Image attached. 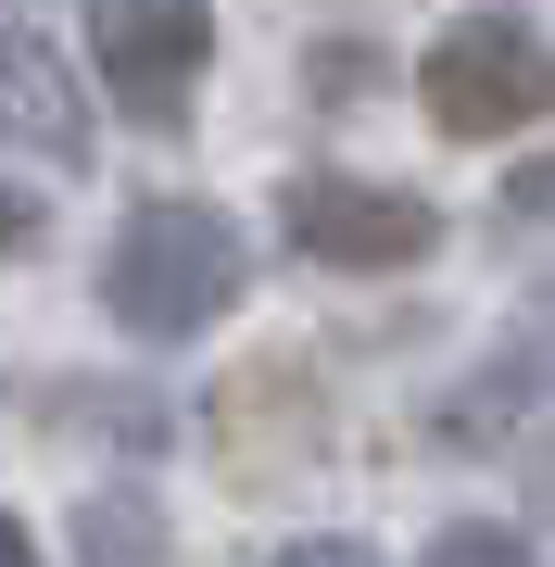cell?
Segmentation results:
<instances>
[{"mask_svg": "<svg viewBox=\"0 0 555 567\" xmlns=\"http://www.w3.org/2000/svg\"><path fill=\"white\" fill-rule=\"evenodd\" d=\"M240 278H253V252H240V227L215 203H140L114 227V252H102V303L140 341H203L240 303Z\"/></svg>", "mask_w": 555, "mask_h": 567, "instance_id": "cell-1", "label": "cell"}, {"mask_svg": "<svg viewBox=\"0 0 555 567\" xmlns=\"http://www.w3.org/2000/svg\"><path fill=\"white\" fill-rule=\"evenodd\" d=\"M417 102H430L442 140H517V126H555V39H531L517 13H467V25L430 39Z\"/></svg>", "mask_w": 555, "mask_h": 567, "instance_id": "cell-2", "label": "cell"}, {"mask_svg": "<svg viewBox=\"0 0 555 567\" xmlns=\"http://www.w3.org/2000/svg\"><path fill=\"white\" fill-rule=\"evenodd\" d=\"M89 51H102V89L126 126H177L215 63V0H102Z\"/></svg>", "mask_w": 555, "mask_h": 567, "instance_id": "cell-3", "label": "cell"}, {"mask_svg": "<svg viewBox=\"0 0 555 567\" xmlns=\"http://www.w3.org/2000/svg\"><path fill=\"white\" fill-rule=\"evenodd\" d=\"M278 227H290V252L353 265V278L417 265V252L442 240V215L417 203V189H379V177H290V189H278Z\"/></svg>", "mask_w": 555, "mask_h": 567, "instance_id": "cell-4", "label": "cell"}, {"mask_svg": "<svg viewBox=\"0 0 555 567\" xmlns=\"http://www.w3.org/2000/svg\"><path fill=\"white\" fill-rule=\"evenodd\" d=\"M0 140L13 152H51V164H89V89L76 63L25 25H0Z\"/></svg>", "mask_w": 555, "mask_h": 567, "instance_id": "cell-5", "label": "cell"}, {"mask_svg": "<svg viewBox=\"0 0 555 567\" xmlns=\"http://www.w3.org/2000/svg\"><path fill=\"white\" fill-rule=\"evenodd\" d=\"M76 567H165V505L140 480H102L76 505Z\"/></svg>", "mask_w": 555, "mask_h": 567, "instance_id": "cell-6", "label": "cell"}, {"mask_svg": "<svg viewBox=\"0 0 555 567\" xmlns=\"http://www.w3.org/2000/svg\"><path fill=\"white\" fill-rule=\"evenodd\" d=\"M430 567H531V543H517V529H493V517H454L442 543H430Z\"/></svg>", "mask_w": 555, "mask_h": 567, "instance_id": "cell-7", "label": "cell"}, {"mask_svg": "<svg viewBox=\"0 0 555 567\" xmlns=\"http://www.w3.org/2000/svg\"><path fill=\"white\" fill-rule=\"evenodd\" d=\"M505 227L517 240H555V164H517L505 177Z\"/></svg>", "mask_w": 555, "mask_h": 567, "instance_id": "cell-8", "label": "cell"}, {"mask_svg": "<svg viewBox=\"0 0 555 567\" xmlns=\"http://www.w3.org/2000/svg\"><path fill=\"white\" fill-rule=\"evenodd\" d=\"M25 240H39V203H25V189H13V177H0V265H13Z\"/></svg>", "mask_w": 555, "mask_h": 567, "instance_id": "cell-9", "label": "cell"}, {"mask_svg": "<svg viewBox=\"0 0 555 567\" xmlns=\"http://www.w3.org/2000/svg\"><path fill=\"white\" fill-rule=\"evenodd\" d=\"M278 567H379V555H367V543H290Z\"/></svg>", "mask_w": 555, "mask_h": 567, "instance_id": "cell-10", "label": "cell"}, {"mask_svg": "<svg viewBox=\"0 0 555 567\" xmlns=\"http://www.w3.org/2000/svg\"><path fill=\"white\" fill-rule=\"evenodd\" d=\"M0 567H39V543H25V529H13V517H0Z\"/></svg>", "mask_w": 555, "mask_h": 567, "instance_id": "cell-11", "label": "cell"}, {"mask_svg": "<svg viewBox=\"0 0 555 567\" xmlns=\"http://www.w3.org/2000/svg\"><path fill=\"white\" fill-rule=\"evenodd\" d=\"M543 505H555V454H543Z\"/></svg>", "mask_w": 555, "mask_h": 567, "instance_id": "cell-12", "label": "cell"}]
</instances>
